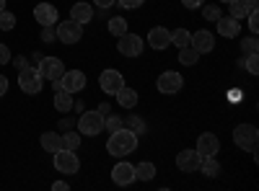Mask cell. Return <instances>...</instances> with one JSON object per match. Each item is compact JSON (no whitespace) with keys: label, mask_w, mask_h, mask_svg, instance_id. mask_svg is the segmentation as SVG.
Returning <instances> with one entry per match:
<instances>
[{"label":"cell","mask_w":259,"mask_h":191,"mask_svg":"<svg viewBox=\"0 0 259 191\" xmlns=\"http://www.w3.org/2000/svg\"><path fill=\"white\" fill-rule=\"evenodd\" d=\"M135 147H138V135L133 130H127V126H119V130L112 132V137L106 140V150L114 158H124L130 153H135Z\"/></svg>","instance_id":"1"},{"label":"cell","mask_w":259,"mask_h":191,"mask_svg":"<svg viewBox=\"0 0 259 191\" xmlns=\"http://www.w3.org/2000/svg\"><path fill=\"white\" fill-rule=\"evenodd\" d=\"M233 142L241 147L246 153H254L256 155V142H259V132L254 124H239L233 130Z\"/></svg>","instance_id":"2"},{"label":"cell","mask_w":259,"mask_h":191,"mask_svg":"<svg viewBox=\"0 0 259 191\" xmlns=\"http://www.w3.org/2000/svg\"><path fill=\"white\" fill-rule=\"evenodd\" d=\"M78 132L85 135V137H96L99 132H104V114H101L99 109L80 114V119H78Z\"/></svg>","instance_id":"3"},{"label":"cell","mask_w":259,"mask_h":191,"mask_svg":"<svg viewBox=\"0 0 259 191\" xmlns=\"http://www.w3.org/2000/svg\"><path fill=\"white\" fill-rule=\"evenodd\" d=\"M52 155H55V168H57V173H68V176L78 173L80 160H78L75 150H65V147H60V150L52 153Z\"/></svg>","instance_id":"4"},{"label":"cell","mask_w":259,"mask_h":191,"mask_svg":"<svg viewBox=\"0 0 259 191\" xmlns=\"http://www.w3.org/2000/svg\"><path fill=\"white\" fill-rule=\"evenodd\" d=\"M41 83H45V78L39 75L36 68H24L18 73V86H21V91L29 93V96H36L41 91Z\"/></svg>","instance_id":"5"},{"label":"cell","mask_w":259,"mask_h":191,"mask_svg":"<svg viewBox=\"0 0 259 191\" xmlns=\"http://www.w3.org/2000/svg\"><path fill=\"white\" fill-rule=\"evenodd\" d=\"M156 86H158V91H161V93L174 96V93H179V91H182L184 78H182V73H177V70H166V73H161V75H158Z\"/></svg>","instance_id":"6"},{"label":"cell","mask_w":259,"mask_h":191,"mask_svg":"<svg viewBox=\"0 0 259 191\" xmlns=\"http://www.w3.org/2000/svg\"><path fill=\"white\" fill-rule=\"evenodd\" d=\"M57 39L62 41V44H75V41H80L83 36V24H78V21H62V24H57Z\"/></svg>","instance_id":"7"},{"label":"cell","mask_w":259,"mask_h":191,"mask_svg":"<svg viewBox=\"0 0 259 191\" xmlns=\"http://www.w3.org/2000/svg\"><path fill=\"white\" fill-rule=\"evenodd\" d=\"M39 75L41 78H45V80H60L62 78V73H65V65H62V62L57 59V57H41L39 59Z\"/></svg>","instance_id":"8"},{"label":"cell","mask_w":259,"mask_h":191,"mask_svg":"<svg viewBox=\"0 0 259 191\" xmlns=\"http://www.w3.org/2000/svg\"><path fill=\"white\" fill-rule=\"evenodd\" d=\"M99 86H101V91L104 93H109V96H114L122 86H124V78H122V73L119 70H104L101 75H99Z\"/></svg>","instance_id":"9"},{"label":"cell","mask_w":259,"mask_h":191,"mask_svg":"<svg viewBox=\"0 0 259 191\" xmlns=\"http://www.w3.org/2000/svg\"><path fill=\"white\" fill-rule=\"evenodd\" d=\"M119 39V54H124V57H138L140 52H143V39L138 36V34H130V31H124L122 36H117Z\"/></svg>","instance_id":"10"},{"label":"cell","mask_w":259,"mask_h":191,"mask_svg":"<svg viewBox=\"0 0 259 191\" xmlns=\"http://www.w3.org/2000/svg\"><path fill=\"white\" fill-rule=\"evenodd\" d=\"M200 160H202V155H200L197 150H182V153L177 155V165H179L182 173L200 171Z\"/></svg>","instance_id":"11"},{"label":"cell","mask_w":259,"mask_h":191,"mask_svg":"<svg viewBox=\"0 0 259 191\" xmlns=\"http://www.w3.org/2000/svg\"><path fill=\"white\" fill-rule=\"evenodd\" d=\"M60 83H62V88L68 91V93H75V91H83L85 88V75L80 70H65L62 78H60Z\"/></svg>","instance_id":"12"},{"label":"cell","mask_w":259,"mask_h":191,"mask_svg":"<svg viewBox=\"0 0 259 191\" xmlns=\"http://www.w3.org/2000/svg\"><path fill=\"white\" fill-rule=\"evenodd\" d=\"M112 181L117 183V186H127V183H133L135 181V165L133 163H117L114 168H112Z\"/></svg>","instance_id":"13"},{"label":"cell","mask_w":259,"mask_h":191,"mask_svg":"<svg viewBox=\"0 0 259 191\" xmlns=\"http://www.w3.org/2000/svg\"><path fill=\"white\" fill-rule=\"evenodd\" d=\"M194 150H197L202 158H205V155H215V153L221 150V140H218V135H212V132H202Z\"/></svg>","instance_id":"14"},{"label":"cell","mask_w":259,"mask_h":191,"mask_svg":"<svg viewBox=\"0 0 259 191\" xmlns=\"http://www.w3.org/2000/svg\"><path fill=\"white\" fill-rule=\"evenodd\" d=\"M189 44L197 49L200 54H207V52H212V47H215V39H212L210 31L200 29V31H194V34L189 36Z\"/></svg>","instance_id":"15"},{"label":"cell","mask_w":259,"mask_h":191,"mask_svg":"<svg viewBox=\"0 0 259 191\" xmlns=\"http://www.w3.org/2000/svg\"><path fill=\"white\" fill-rule=\"evenodd\" d=\"M34 18L39 21L41 26H55L57 24V8L52 3H39L34 8Z\"/></svg>","instance_id":"16"},{"label":"cell","mask_w":259,"mask_h":191,"mask_svg":"<svg viewBox=\"0 0 259 191\" xmlns=\"http://www.w3.org/2000/svg\"><path fill=\"white\" fill-rule=\"evenodd\" d=\"M148 44L153 47V49H166L168 44H171V31L168 29H163V26H156V29H150V34H148Z\"/></svg>","instance_id":"17"},{"label":"cell","mask_w":259,"mask_h":191,"mask_svg":"<svg viewBox=\"0 0 259 191\" xmlns=\"http://www.w3.org/2000/svg\"><path fill=\"white\" fill-rule=\"evenodd\" d=\"M215 24H218V34L221 36H226V39H233V36H239V21H236V18H231V16H221L218 21H215Z\"/></svg>","instance_id":"18"},{"label":"cell","mask_w":259,"mask_h":191,"mask_svg":"<svg viewBox=\"0 0 259 191\" xmlns=\"http://www.w3.org/2000/svg\"><path fill=\"white\" fill-rule=\"evenodd\" d=\"M70 18L78 21V24H89V21L94 18V6L91 3H75L70 8Z\"/></svg>","instance_id":"19"},{"label":"cell","mask_w":259,"mask_h":191,"mask_svg":"<svg viewBox=\"0 0 259 191\" xmlns=\"http://www.w3.org/2000/svg\"><path fill=\"white\" fill-rule=\"evenodd\" d=\"M114 96H117V101H119L122 109H135V106H138V91L127 88V86H122Z\"/></svg>","instance_id":"20"},{"label":"cell","mask_w":259,"mask_h":191,"mask_svg":"<svg viewBox=\"0 0 259 191\" xmlns=\"http://www.w3.org/2000/svg\"><path fill=\"white\" fill-rule=\"evenodd\" d=\"M55 109L57 111H70L73 109V93H68V91H65V88H57L55 91Z\"/></svg>","instance_id":"21"},{"label":"cell","mask_w":259,"mask_h":191,"mask_svg":"<svg viewBox=\"0 0 259 191\" xmlns=\"http://www.w3.org/2000/svg\"><path fill=\"white\" fill-rule=\"evenodd\" d=\"M200 171L207 176V178H215L221 173V163L215 160V155H205L202 160H200Z\"/></svg>","instance_id":"22"},{"label":"cell","mask_w":259,"mask_h":191,"mask_svg":"<svg viewBox=\"0 0 259 191\" xmlns=\"http://www.w3.org/2000/svg\"><path fill=\"white\" fill-rule=\"evenodd\" d=\"M41 147H45L47 153H57L62 147V137L57 132H45V135H41Z\"/></svg>","instance_id":"23"},{"label":"cell","mask_w":259,"mask_h":191,"mask_svg":"<svg viewBox=\"0 0 259 191\" xmlns=\"http://www.w3.org/2000/svg\"><path fill=\"white\" fill-rule=\"evenodd\" d=\"M153 176H156V165H153V163L143 160L140 165H135V178H140V181H150Z\"/></svg>","instance_id":"24"},{"label":"cell","mask_w":259,"mask_h":191,"mask_svg":"<svg viewBox=\"0 0 259 191\" xmlns=\"http://www.w3.org/2000/svg\"><path fill=\"white\" fill-rule=\"evenodd\" d=\"M228 11H231V18H236V21H241L244 16H249V6L244 3V0H231L228 3Z\"/></svg>","instance_id":"25"},{"label":"cell","mask_w":259,"mask_h":191,"mask_svg":"<svg viewBox=\"0 0 259 191\" xmlns=\"http://www.w3.org/2000/svg\"><path fill=\"white\" fill-rule=\"evenodd\" d=\"M197 59H200V52L194 49L192 44H189V47H182V49H179V62H182V65H194V62H197Z\"/></svg>","instance_id":"26"},{"label":"cell","mask_w":259,"mask_h":191,"mask_svg":"<svg viewBox=\"0 0 259 191\" xmlns=\"http://www.w3.org/2000/svg\"><path fill=\"white\" fill-rule=\"evenodd\" d=\"M189 31L187 29H177L174 34H171V44H174L177 49H182V47H189Z\"/></svg>","instance_id":"27"},{"label":"cell","mask_w":259,"mask_h":191,"mask_svg":"<svg viewBox=\"0 0 259 191\" xmlns=\"http://www.w3.org/2000/svg\"><path fill=\"white\" fill-rule=\"evenodd\" d=\"M60 137H62V147H65V150H78V147H80V135L78 132H65Z\"/></svg>","instance_id":"28"},{"label":"cell","mask_w":259,"mask_h":191,"mask_svg":"<svg viewBox=\"0 0 259 191\" xmlns=\"http://www.w3.org/2000/svg\"><path fill=\"white\" fill-rule=\"evenodd\" d=\"M124 31H127V21L124 18H119V16L117 18H109V34L112 36H122Z\"/></svg>","instance_id":"29"},{"label":"cell","mask_w":259,"mask_h":191,"mask_svg":"<svg viewBox=\"0 0 259 191\" xmlns=\"http://www.w3.org/2000/svg\"><path fill=\"white\" fill-rule=\"evenodd\" d=\"M16 26V16L11 13V11H0V31H11Z\"/></svg>","instance_id":"30"},{"label":"cell","mask_w":259,"mask_h":191,"mask_svg":"<svg viewBox=\"0 0 259 191\" xmlns=\"http://www.w3.org/2000/svg\"><path fill=\"white\" fill-rule=\"evenodd\" d=\"M127 124H130L127 130H133L135 135H143V132H145V121H143L140 116H135V114L130 116V119H127Z\"/></svg>","instance_id":"31"},{"label":"cell","mask_w":259,"mask_h":191,"mask_svg":"<svg viewBox=\"0 0 259 191\" xmlns=\"http://www.w3.org/2000/svg\"><path fill=\"white\" fill-rule=\"evenodd\" d=\"M202 16H205L207 21H212V24H215V21H218V18L223 16V11H221L218 6H202Z\"/></svg>","instance_id":"32"},{"label":"cell","mask_w":259,"mask_h":191,"mask_svg":"<svg viewBox=\"0 0 259 191\" xmlns=\"http://www.w3.org/2000/svg\"><path fill=\"white\" fill-rule=\"evenodd\" d=\"M241 49H244V54H251V52H256V49H259L256 34H251V36H246V39L241 41Z\"/></svg>","instance_id":"33"},{"label":"cell","mask_w":259,"mask_h":191,"mask_svg":"<svg viewBox=\"0 0 259 191\" xmlns=\"http://www.w3.org/2000/svg\"><path fill=\"white\" fill-rule=\"evenodd\" d=\"M244 68H246V73H251V75H256V73H259V57H256V52L246 54V62H244Z\"/></svg>","instance_id":"34"},{"label":"cell","mask_w":259,"mask_h":191,"mask_svg":"<svg viewBox=\"0 0 259 191\" xmlns=\"http://www.w3.org/2000/svg\"><path fill=\"white\" fill-rule=\"evenodd\" d=\"M119 126H122V119H119V116H112V114H106V116H104V130L117 132Z\"/></svg>","instance_id":"35"},{"label":"cell","mask_w":259,"mask_h":191,"mask_svg":"<svg viewBox=\"0 0 259 191\" xmlns=\"http://www.w3.org/2000/svg\"><path fill=\"white\" fill-rule=\"evenodd\" d=\"M249 31H251V34L259 31V16H256V8L249 11Z\"/></svg>","instance_id":"36"},{"label":"cell","mask_w":259,"mask_h":191,"mask_svg":"<svg viewBox=\"0 0 259 191\" xmlns=\"http://www.w3.org/2000/svg\"><path fill=\"white\" fill-rule=\"evenodd\" d=\"M143 3H145V0H119V6L127 8V11H135V8H140Z\"/></svg>","instance_id":"37"},{"label":"cell","mask_w":259,"mask_h":191,"mask_svg":"<svg viewBox=\"0 0 259 191\" xmlns=\"http://www.w3.org/2000/svg\"><path fill=\"white\" fill-rule=\"evenodd\" d=\"M8 62H11V49L0 41V65H8Z\"/></svg>","instance_id":"38"},{"label":"cell","mask_w":259,"mask_h":191,"mask_svg":"<svg viewBox=\"0 0 259 191\" xmlns=\"http://www.w3.org/2000/svg\"><path fill=\"white\" fill-rule=\"evenodd\" d=\"M41 39L52 41V39H57V31H52V26H45V31H41Z\"/></svg>","instance_id":"39"},{"label":"cell","mask_w":259,"mask_h":191,"mask_svg":"<svg viewBox=\"0 0 259 191\" xmlns=\"http://www.w3.org/2000/svg\"><path fill=\"white\" fill-rule=\"evenodd\" d=\"M94 6H96L99 11H106V8L114 6V0H94Z\"/></svg>","instance_id":"40"},{"label":"cell","mask_w":259,"mask_h":191,"mask_svg":"<svg viewBox=\"0 0 259 191\" xmlns=\"http://www.w3.org/2000/svg\"><path fill=\"white\" fill-rule=\"evenodd\" d=\"M241 96H244V93H241L239 88H233V91L228 93V101H233V103H239V101H241Z\"/></svg>","instance_id":"41"},{"label":"cell","mask_w":259,"mask_h":191,"mask_svg":"<svg viewBox=\"0 0 259 191\" xmlns=\"http://www.w3.org/2000/svg\"><path fill=\"white\" fill-rule=\"evenodd\" d=\"M182 3H184V8H200L205 0H182Z\"/></svg>","instance_id":"42"},{"label":"cell","mask_w":259,"mask_h":191,"mask_svg":"<svg viewBox=\"0 0 259 191\" xmlns=\"http://www.w3.org/2000/svg\"><path fill=\"white\" fill-rule=\"evenodd\" d=\"M6 91H8V78H6V75H0V98L6 96Z\"/></svg>","instance_id":"43"},{"label":"cell","mask_w":259,"mask_h":191,"mask_svg":"<svg viewBox=\"0 0 259 191\" xmlns=\"http://www.w3.org/2000/svg\"><path fill=\"white\" fill-rule=\"evenodd\" d=\"M52 188H55V191H68L70 186L65 183V181H55V183H52Z\"/></svg>","instance_id":"44"},{"label":"cell","mask_w":259,"mask_h":191,"mask_svg":"<svg viewBox=\"0 0 259 191\" xmlns=\"http://www.w3.org/2000/svg\"><path fill=\"white\" fill-rule=\"evenodd\" d=\"M16 68H18V70H24V68H29V65H26V59H24V57H16Z\"/></svg>","instance_id":"45"},{"label":"cell","mask_w":259,"mask_h":191,"mask_svg":"<svg viewBox=\"0 0 259 191\" xmlns=\"http://www.w3.org/2000/svg\"><path fill=\"white\" fill-rule=\"evenodd\" d=\"M99 111L106 116V114H109V103H101V106H99Z\"/></svg>","instance_id":"46"},{"label":"cell","mask_w":259,"mask_h":191,"mask_svg":"<svg viewBox=\"0 0 259 191\" xmlns=\"http://www.w3.org/2000/svg\"><path fill=\"white\" fill-rule=\"evenodd\" d=\"M244 3H246V6H249V8L254 11V8H256V3H259V0H244Z\"/></svg>","instance_id":"47"},{"label":"cell","mask_w":259,"mask_h":191,"mask_svg":"<svg viewBox=\"0 0 259 191\" xmlns=\"http://www.w3.org/2000/svg\"><path fill=\"white\" fill-rule=\"evenodd\" d=\"M6 8V0H0V11H3Z\"/></svg>","instance_id":"48"},{"label":"cell","mask_w":259,"mask_h":191,"mask_svg":"<svg viewBox=\"0 0 259 191\" xmlns=\"http://www.w3.org/2000/svg\"><path fill=\"white\" fill-rule=\"evenodd\" d=\"M223 3H231V0H223Z\"/></svg>","instance_id":"49"}]
</instances>
